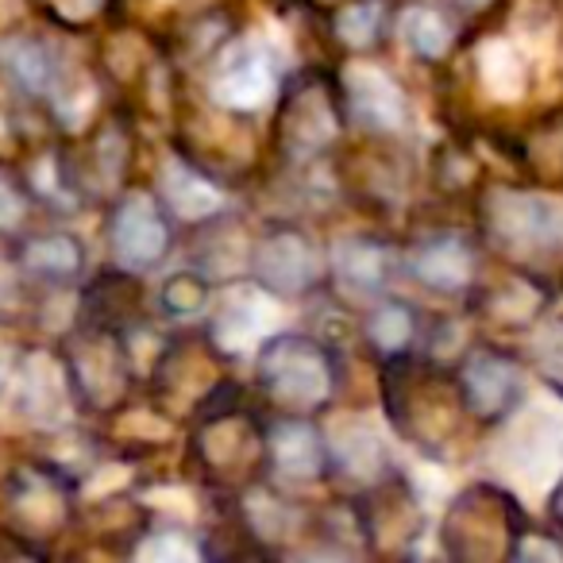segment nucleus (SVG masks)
Returning <instances> with one entry per match:
<instances>
[{
	"instance_id": "nucleus-1",
	"label": "nucleus",
	"mask_w": 563,
	"mask_h": 563,
	"mask_svg": "<svg viewBox=\"0 0 563 563\" xmlns=\"http://www.w3.org/2000/svg\"><path fill=\"white\" fill-rule=\"evenodd\" d=\"M258 386L286 417H306L332 394V360L317 340L278 336L258 352Z\"/></svg>"
},
{
	"instance_id": "nucleus-2",
	"label": "nucleus",
	"mask_w": 563,
	"mask_h": 563,
	"mask_svg": "<svg viewBox=\"0 0 563 563\" xmlns=\"http://www.w3.org/2000/svg\"><path fill=\"white\" fill-rule=\"evenodd\" d=\"M455 386H460L463 409L483 417V421H498V417H506L521 401V371H517L514 360L494 352L471 355L463 363Z\"/></svg>"
},
{
	"instance_id": "nucleus-3",
	"label": "nucleus",
	"mask_w": 563,
	"mask_h": 563,
	"mask_svg": "<svg viewBox=\"0 0 563 563\" xmlns=\"http://www.w3.org/2000/svg\"><path fill=\"white\" fill-rule=\"evenodd\" d=\"M81 255H86V251H81V243L74 240L70 232H35L20 243L16 258H20L24 278L43 282L51 290H63V286H70V282L81 278V271H86V258Z\"/></svg>"
},
{
	"instance_id": "nucleus-4",
	"label": "nucleus",
	"mask_w": 563,
	"mask_h": 563,
	"mask_svg": "<svg viewBox=\"0 0 563 563\" xmlns=\"http://www.w3.org/2000/svg\"><path fill=\"white\" fill-rule=\"evenodd\" d=\"M266 460L286 478H317L329 467V448L313 424L298 417H282L266 437Z\"/></svg>"
},
{
	"instance_id": "nucleus-5",
	"label": "nucleus",
	"mask_w": 563,
	"mask_h": 563,
	"mask_svg": "<svg viewBox=\"0 0 563 563\" xmlns=\"http://www.w3.org/2000/svg\"><path fill=\"white\" fill-rule=\"evenodd\" d=\"M494 228L506 243L514 247H552L560 243V220L537 197H501Z\"/></svg>"
},
{
	"instance_id": "nucleus-6",
	"label": "nucleus",
	"mask_w": 563,
	"mask_h": 563,
	"mask_svg": "<svg viewBox=\"0 0 563 563\" xmlns=\"http://www.w3.org/2000/svg\"><path fill=\"white\" fill-rule=\"evenodd\" d=\"M117 251L124 263L132 266H147L155 263L158 255H163L166 247V228L163 220L155 217V209H151L147 201H140V197H132V201H124V209H120L117 217Z\"/></svg>"
},
{
	"instance_id": "nucleus-7",
	"label": "nucleus",
	"mask_w": 563,
	"mask_h": 563,
	"mask_svg": "<svg viewBox=\"0 0 563 563\" xmlns=\"http://www.w3.org/2000/svg\"><path fill=\"white\" fill-rule=\"evenodd\" d=\"M413 274L429 290L455 294V290H463L471 282V274H475V255H471L460 240H432L413 255Z\"/></svg>"
},
{
	"instance_id": "nucleus-8",
	"label": "nucleus",
	"mask_w": 563,
	"mask_h": 563,
	"mask_svg": "<svg viewBox=\"0 0 563 563\" xmlns=\"http://www.w3.org/2000/svg\"><path fill=\"white\" fill-rule=\"evenodd\" d=\"M332 266L347 294H378L390 278V255L367 240H347L340 255H332Z\"/></svg>"
},
{
	"instance_id": "nucleus-9",
	"label": "nucleus",
	"mask_w": 563,
	"mask_h": 563,
	"mask_svg": "<svg viewBox=\"0 0 563 563\" xmlns=\"http://www.w3.org/2000/svg\"><path fill=\"white\" fill-rule=\"evenodd\" d=\"M209 298H212V290L205 278H197V274H174L163 286V294H158V306L170 317H194L209 306Z\"/></svg>"
},
{
	"instance_id": "nucleus-10",
	"label": "nucleus",
	"mask_w": 563,
	"mask_h": 563,
	"mask_svg": "<svg viewBox=\"0 0 563 563\" xmlns=\"http://www.w3.org/2000/svg\"><path fill=\"white\" fill-rule=\"evenodd\" d=\"M367 336L375 340L383 352L401 355L413 340V313L406 306H383L367 324Z\"/></svg>"
},
{
	"instance_id": "nucleus-11",
	"label": "nucleus",
	"mask_w": 563,
	"mask_h": 563,
	"mask_svg": "<svg viewBox=\"0 0 563 563\" xmlns=\"http://www.w3.org/2000/svg\"><path fill=\"white\" fill-rule=\"evenodd\" d=\"M532 355H537L540 375H544L548 383L560 386V390H563V321L544 324V329H540V336H537V347H532Z\"/></svg>"
},
{
	"instance_id": "nucleus-12",
	"label": "nucleus",
	"mask_w": 563,
	"mask_h": 563,
	"mask_svg": "<svg viewBox=\"0 0 563 563\" xmlns=\"http://www.w3.org/2000/svg\"><path fill=\"white\" fill-rule=\"evenodd\" d=\"M409 43H413L417 51H424V55H440L448 43V27L440 24L432 12H417V16L409 20Z\"/></svg>"
},
{
	"instance_id": "nucleus-13",
	"label": "nucleus",
	"mask_w": 563,
	"mask_h": 563,
	"mask_svg": "<svg viewBox=\"0 0 563 563\" xmlns=\"http://www.w3.org/2000/svg\"><path fill=\"white\" fill-rule=\"evenodd\" d=\"M555 517H560V525H563V486H560V494H555Z\"/></svg>"
}]
</instances>
